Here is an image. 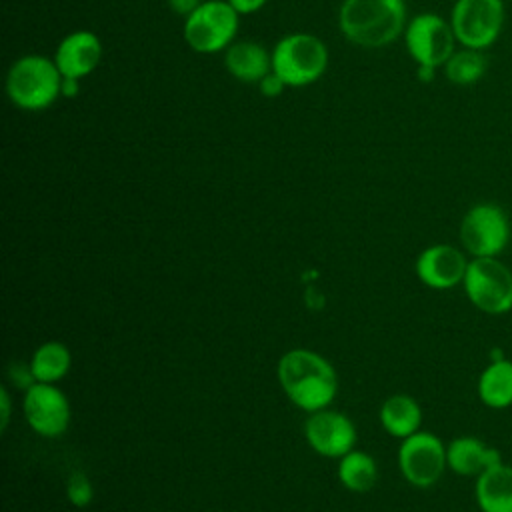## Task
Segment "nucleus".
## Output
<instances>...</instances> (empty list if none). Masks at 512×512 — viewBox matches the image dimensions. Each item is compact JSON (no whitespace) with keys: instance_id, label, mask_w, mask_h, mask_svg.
Listing matches in <instances>:
<instances>
[{"instance_id":"1","label":"nucleus","mask_w":512,"mask_h":512,"mask_svg":"<svg viewBox=\"0 0 512 512\" xmlns=\"http://www.w3.org/2000/svg\"><path fill=\"white\" fill-rule=\"evenodd\" d=\"M276 372L286 398L308 414L328 408L338 394V374L334 366L314 350H288L278 360Z\"/></svg>"},{"instance_id":"2","label":"nucleus","mask_w":512,"mask_h":512,"mask_svg":"<svg viewBox=\"0 0 512 512\" xmlns=\"http://www.w3.org/2000/svg\"><path fill=\"white\" fill-rule=\"evenodd\" d=\"M344 38L360 48H382L406 30L404 0H344L338 14Z\"/></svg>"},{"instance_id":"3","label":"nucleus","mask_w":512,"mask_h":512,"mask_svg":"<svg viewBox=\"0 0 512 512\" xmlns=\"http://www.w3.org/2000/svg\"><path fill=\"white\" fill-rule=\"evenodd\" d=\"M62 78L54 58L26 54L8 68L6 94L14 106L38 112L62 96Z\"/></svg>"},{"instance_id":"4","label":"nucleus","mask_w":512,"mask_h":512,"mask_svg":"<svg viewBox=\"0 0 512 512\" xmlns=\"http://www.w3.org/2000/svg\"><path fill=\"white\" fill-rule=\"evenodd\" d=\"M328 66L326 44L308 32H294L276 42L272 48V72H276L288 88L314 84Z\"/></svg>"},{"instance_id":"5","label":"nucleus","mask_w":512,"mask_h":512,"mask_svg":"<svg viewBox=\"0 0 512 512\" xmlns=\"http://www.w3.org/2000/svg\"><path fill=\"white\" fill-rule=\"evenodd\" d=\"M460 246L470 258H500L512 238L506 210L496 202H478L460 220Z\"/></svg>"},{"instance_id":"6","label":"nucleus","mask_w":512,"mask_h":512,"mask_svg":"<svg viewBox=\"0 0 512 512\" xmlns=\"http://www.w3.org/2000/svg\"><path fill=\"white\" fill-rule=\"evenodd\" d=\"M462 288L468 302L488 316L512 310V270L500 258H470Z\"/></svg>"},{"instance_id":"7","label":"nucleus","mask_w":512,"mask_h":512,"mask_svg":"<svg viewBox=\"0 0 512 512\" xmlns=\"http://www.w3.org/2000/svg\"><path fill=\"white\" fill-rule=\"evenodd\" d=\"M240 14L226 0H204L184 18L182 34L190 50L216 54L226 50L238 32Z\"/></svg>"},{"instance_id":"8","label":"nucleus","mask_w":512,"mask_h":512,"mask_svg":"<svg viewBox=\"0 0 512 512\" xmlns=\"http://www.w3.org/2000/svg\"><path fill=\"white\" fill-rule=\"evenodd\" d=\"M450 26L462 48L486 50L504 26L502 0H456L450 12Z\"/></svg>"},{"instance_id":"9","label":"nucleus","mask_w":512,"mask_h":512,"mask_svg":"<svg viewBox=\"0 0 512 512\" xmlns=\"http://www.w3.org/2000/svg\"><path fill=\"white\" fill-rule=\"evenodd\" d=\"M398 468L404 480L414 488H430L448 468L446 444L434 432L418 430L400 440Z\"/></svg>"},{"instance_id":"10","label":"nucleus","mask_w":512,"mask_h":512,"mask_svg":"<svg viewBox=\"0 0 512 512\" xmlns=\"http://www.w3.org/2000/svg\"><path fill=\"white\" fill-rule=\"evenodd\" d=\"M404 44L416 64L440 68L456 52V36L450 20L434 12L416 14L404 30Z\"/></svg>"},{"instance_id":"11","label":"nucleus","mask_w":512,"mask_h":512,"mask_svg":"<svg viewBox=\"0 0 512 512\" xmlns=\"http://www.w3.org/2000/svg\"><path fill=\"white\" fill-rule=\"evenodd\" d=\"M22 412L28 426L44 438L64 434L70 424V402L56 384L34 382L24 392Z\"/></svg>"},{"instance_id":"12","label":"nucleus","mask_w":512,"mask_h":512,"mask_svg":"<svg viewBox=\"0 0 512 512\" xmlns=\"http://www.w3.org/2000/svg\"><path fill=\"white\" fill-rule=\"evenodd\" d=\"M304 438L308 446L324 458H342L354 450L356 426L354 422L332 408L310 412L304 420Z\"/></svg>"},{"instance_id":"13","label":"nucleus","mask_w":512,"mask_h":512,"mask_svg":"<svg viewBox=\"0 0 512 512\" xmlns=\"http://www.w3.org/2000/svg\"><path fill=\"white\" fill-rule=\"evenodd\" d=\"M468 262L470 258L462 248L438 242L426 246L418 254L414 272L424 286L432 290H450L462 286Z\"/></svg>"},{"instance_id":"14","label":"nucleus","mask_w":512,"mask_h":512,"mask_svg":"<svg viewBox=\"0 0 512 512\" xmlns=\"http://www.w3.org/2000/svg\"><path fill=\"white\" fill-rule=\"evenodd\" d=\"M102 58V42L90 30H74L66 34L54 52V62L64 78H78L92 74Z\"/></svg>"},{"instance_id":"15","label":"nucleus","mask_w":512,"mask_h":512,"mask_svg":"<svg viewBox=\"0 0 512 512\" xmlns=\"http://www.w3.org/2000/svg\"><path fill=\"white\" fill-rule=\"evenodd\" d=\"M504 458L498 448L486 444L478 436H456L446 444V462L448 470L456 476L476 478L484 470L500 464Z\"/></svg>"},{"instance_id":"16","label":"nucleus","mask_w":512,"mask_h":512,"mask_svg":"<svg viewBox=\"0 0 512 512\" xmlns=\"http://www.w3.org/2000/svg\"><path fill=\"white\" fill-rule=\"evenodd\" d=\"M224 66L236 80L258 84L272 70V52L252 40L232 42L224 52Z\"/></svg>"},{"instance_id":"17","label":"nucleus","mask_w":512,"mask_h":512,"mask_svg":"<svg viewBox=\"0 0 512 512\" xmlns=\"http://www.w3.org/2000/svg\"><path fill=\"white\" fill-rule=\"evenodd\" d=\"M474 500L480 512H512V464L502 460L476 476Z\"/></svg>"},{"instance_id":"18","label":"nucleus","mask_w":512,"mask_h":512,"mask_svg":"<svg viewBox=\"0 0 512 512\" xmlns=\"http://www.w3.org/2000/svg\"><path fill=\"white\" fill-rule=\"evenodd\" d=\"M480 402L492 410L512 406V360L506 356L492 358L480 372L476 382Z\"/></svg>"},{"instance_id":"19","label":"nucleus","mask_w":512,"mask_h":512,"mask_svg":"<svg viewBox=\"0 0 512 512\" xmlns=\"http://www.w3.org/2000/svg\"><path fill=\"white\" fill-rule=\"evenodd\" d=\"M378 420L384 432H388L398 440H404L420 430L422 408L416 402V398H412L410 394L398 392L388 396L382 402L378 410Z\"/></svg>"},{"instance_id":"20","label":"nucleus","mask_w":512,"mask_h":512,"mask_svg":"<svg viewBox=\"0 0 512 512\" xmlns=\"http://www.w3.org/2000/svg\"><path fill=\"white\" fill-rule=\"evenodd\" d=\"M338 480L350 492H370L378 480L376 460L364 450H350L338 458Z\"/></svg>"},{"instance_id":"21","label":"nucleus","mask_w":512,"mask_h":512,"mask_svg":"<svg viewBox=\"0 0 512 512\" xmlns=\"http://www.w3.org/2000/svg\"><path fill=\"white\" fill-rule=\"evenodd\" d=\"M72 366V354L66 344L58 340L42 342L30 358V368L36 378V382H48L56 384L62 380Z\"/></svg>"},{"instance_id":"22","label":"nucleus","mask_w":512,"mask_h":512,"mask_svg":"<svg viewBox=\"0 0 512 512\" xmlns=\"http://www.w3.org/2000/svg\"><path fill=\"white\" fill-rule=\"evenodd\" d=\"M442 68L452 84L472 86L486 74L488 60L484 56V50L460 48L448 58V62Z\"/></svg>"},{"instance_id":"23","label":"nucleus","mask_w":512,"mask_h":512,"mask_svg":"<svg viewBox=\"0 0 512 512\" xmlns=\"http://www.w3.org/2000/svg\"><path fill=\"white\" fill-rule=\"evenodd\" d=\"M66 496L76 508H86L94 498V488L90 478L80 470L72 472L66 480Z\"/></svg>"},{"instance_id":"24","label":"nucleus","mask_w":512,"mask_h":512,"mask_svg":"<svg viewBox=\"0 0 512 512\" xmlns=\"http://www.w3.org/2000/svg\"><path fill=\"white\" fill-rule=\"evenodd\" d=\"M8 376H10V382H12L16 388H20L22 392H26V390L36 382V378H34V374H32V368H30V362H28V364H20V362L10 364Z\"/></svg>"},{"instance_id":"25","label":"nucleus","mask_w":512,"mask_h":512,"mask_svg":"<svg viewBox=\"0 0 512 512\" xmlns=\"http://www.w3.org/2000/svg\"><path fill=\"white\" fill-rule=\"evenodd\" d=\"M286 88H288V86L284 84V80H282L276 72H272V70L258 82V90H260V94L266 96V98H276V96H280Z\"/></svg>"},{"instance_id":"26","label":"nucleus","mask_w":512,"mask_h":512,"mask_svg":"<svg viewBox=\"0 0 512 512\" xmlns=\"http://www.w3.org/2000/svg\"><path fill=\"white\" fill-rule=\"evenodd\" d=\"M202 2H204V0H168V6H170V10H172L174 14L186 18V16L192 14Z\"/></svg>"},{"instance_id":"27","label":"nucleus","mask_w":512,"mask_h":512,"mask_svg":"<svg viewBox=\"0 0 512 512\" xmlns=\"http://www.w3.org/2000/svg\"><path fill=\"white\" fill-rule=\"evenodd\" d=\"M240 16L242 14H252V12H258L268 0H226Z\"/></svg>"},{"instance_id":"28","label":"nucleus","mask_w":512,"mask_h":512,"mask_svg":"<svg viewBox=\"0 0 512 512\" xmlns=\"http://www.w3.org/2000/svg\"><path fill=\"white\" fill-rule=\"evenodd\" d=\"M10 422V394L6 388L0 390V428L4 430Z\"/></svg>"},{"instance_id":"29","label":"nucleus","mask_w":512,"mask_h":512,"mask_svg":"<svg viewBox=\"0 0 512 512\" xmlns=\"http://www.w3.org/2000/svg\"><path fill=\"white\" fill-rule=\"evenodd\" d=\"M80 92V80L78 78H62V96L74 98Z\"/></svg>"},{"instance_id":"30","label":"nucleus","mask_w":512,"mask_h":512,"mask_svg":"<svg viewBox=\"0 0 512 512\" xmlns=\"http://www.w3.org/2000/svg\"><path fill=\"white\" fill-rule=\"evenodd\" d=\"M436 70H438V68L416 64V76H418V80H420V82H424V84H428V82H432V80H434Z\"/></svg>"}]
</instances>
